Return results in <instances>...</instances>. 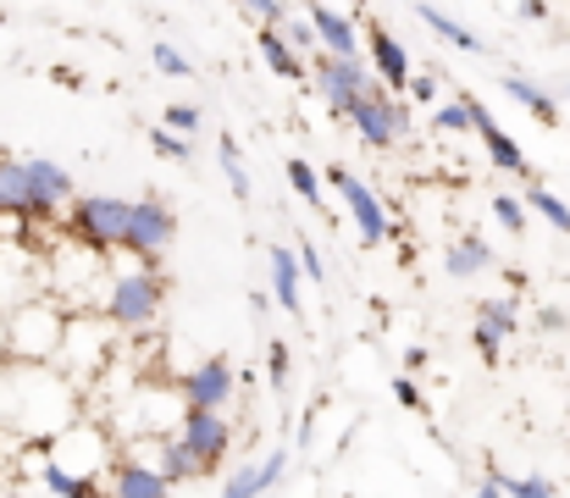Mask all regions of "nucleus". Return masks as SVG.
<instances>
[{"mask_svg":"<svg viewBox=\"0 0 570 498\" xmlns=\"http://www.w3.org/2000/svg\"><path fill=\"white\" fill-rule=\"evenodd\" d=\"M0 393H6L0 421H17V427L33 432V438H56V432L78 416L72 388H67L50 365H11V371H0Z\"/></svg>","mask_w":570,"mask_h":498,"instance_id":"obj_1","label":"nucleus"},{"mask_svg":"<svg viewBox=\"0 0 570 498\" xmlns=\"http://www.w3.org/2000/svg\"><path fill=\"white\" fill-rule=\"evenodd\" d=\"M67 332V311L50 300H22L6 316V360L11 365H50Z\"/></svg>","mask_w":570,"mask_h":498,"instance_id":"obj_2","label":"nucleus"},{"mask_svg":"<svg viewBox=\"0 0 570 498\" xmlns=\"http://www.w3.org/2000/svg\"><path fill=\"white\" fill-rule=\"evenodd\" d=\"M167 305V283L156 272H122L106 294V322L122 332H145Z\"/></svg>","mask_w":570,"mask_h":498,"instance_id":"obj_3","label":"nucleus"},{"mask_svg":"<svg viewBox=\"0 0 570 498\" xmlns=\"http://www.w3.org/2000/svg\"><path fill=\"white\" fill-rule=\"evenodd\" d=\"M67 227H72V244L78 250H122V233H128V199H111V194H83L72 199L67 211Z\"/></svg>","mask_w":570,"mask_h":498,"instance_id":"obj_4","label":"nucleus"},{"mask_svg":"<svg viewBox=\"0 0 570 498\" xmlns=\"http://www.w3.org/2000/svg\"><path fill=\"white\" fill-rule=\"evenodd\" d=\"M178 238V216L167 199H134L128 205V233H122V250L145 255V261H161V250Z\"/></svg>","mask_w":570,"mask_h":498,"instance_id":"obj_5","label":"nucleus"},{"mask_svg":"<svg viewBox=\"0 0 570 498\" xmlns=\"http://www.w3.org/2000/svg\"><path fill=\"white\" fill-rule=\"evenodd\" d=\"M316 84H322L333 117H350V106H355L366 89H377V78H372L366 61H338V56H327V50H316Z\"/></svg>","mask_w":570,"mask_h":498,"instance_id":"obj_6","label":"nucleus"},{"mask_svg":"<svg viewBox=\"0 0 570 498\" xmlns=\"http://www.w3.org/2000/svg\"><path fill=\"white\" fill-rule=\"evenodd\" d=\"M111 343H117V328L111 322H72L67 316V332H61V349L56 354H67V365L78 371V377H95V371H106V360H111ZM67 371V377H72Z\"/></svg>","mask_w":570,"mask_h":498,"instance_id":"obj_7","label":"nucleus"},{"mask_svg":"<svg viewBox=\"0 0 570 498\" xmlns=\"http://www.w3.org/2000/svg\"><path fill=\"white\" fill-rule=\"evenodd\" d=\"M178 438H184V449L199 460V471H216V466L227 460L233 427H227L222 410H194V404H184V432H178Z\"/></svg>","mask_w":570,"mask_h":498,"instance_id":"obj_8","label":"nucleus"},{"mask_svg":"<svg viewBox=\"0 0 570 498\" xmlns=\"http://www.w3.org/2000/svg\"><path fill=\"white\" fill-rule=\"evenodd\" d=\"M327 183L344 194V211L355 216V227H361V238L366 244H382L387 238V216H382V199L350 172V166H327Z\"/></svg>","mask_w":570,"mask_h":498,"instance_id":"obj_9","label":"nucleus"},{"mask_svg":"<svg viewBox=\"0 0 570 498\" xmlns=\"http://www.w3.org/2000/svg\"><path fill=\"white\" fill-rule=\"evenodd\" d=\"M227 393H233V360L227 354L199 360L189 377H184V404H194V410H222Z\"/></svg>","mask_w":570,"mask_h":498,"instance_id":"obj_10","label":"nucleus"},{"mask_svg":"<svg viewBox=\"0 0 570 498\" xmlns=\"http://www.w3.org/2000/svg\"><path fill=\"white\" fill-rule=\"evenodd\" d=\"M305 22H311V33H316V45H322L327 56H338V61H366V56H361V33H355V22H350L344 11L311 6Z\"/></svg>","mask_w":570,"mask_h":498,"instance_id":"obj_11","label":"nucleus"},{"mask_svg":"<svg viewBox=\"0 0 570 498\" xmlns=\"http://www.w3.org/2000/svg\"><path fill=\"white\" fill-rule=\"evenodd\" d=\"M350 123H355V134L372 145V150H393V95H382V84L377 89H366L355 106H350Z\"/></svg>","mask_w":570,"mask_h":498,"instance_id":"obj_12","label":"nucleus"},{"mask_svg":"<svg viewBox=\"0 0 570 498\" xmlns=\"http://www.w3.org/2000/svg\"><path fill=\"white\" fill-rule=\"evenodd\" d=\"M106 477H111V482H106V498H167L173 494V482H167L156 466H139V460H128V455H117Z\"/></svg>","mask_w":570,"mask_h":498,"instance_id":"obj_13","label":"nucleus"},{"mask_svg":"<svg viewBox=\"0 0 570 498\" xmlns=\"http://www.w3.org/2000/svg\"><path fill=\"white\" fill-rule=\"evenodd\" d=\"M471 128L482 134V150H488V162L499 166V172H515V177H527V156H521V145L488 117V106L471 95Z\"/></svg>","mask_w":570,"mask_h":498,"instance_id":"obj_14","label":"nucleus"},{"mask_svg":"<svg viewBox=\"0 0 570 498\" xmlns=\"http://www.w3.org/2000/svg\"><path fill=\"white\" fill-rule=\"evenodd\" d=\"M0 216H28V222H45V216H50V211L33 199L22 162H6V156H0Z\"/></svg>","mask_w":570,"mask_h":498,"instance_id":"obj_15","label":"nucleus"},{"mask_svg":"<svg viewBox=\"0 0 570 498\" xmlns=\"http://www.w3.org/2000/svg\"><path fill=\"white\" fill-rule=\"evenodd\" d=\"M366 50H372V67H377V78L387 84V89H404V84H410V72H415V67H410L404 45H399V39L382 28V22L372 28V33H366Z\"/></svg>","mask_w":570,"mask_h":498,"instance_id":"obj_16","label":"nucleus"},{"mask_svg":"<svg viewBox=\"0 0 570 498\" xmlns=\"http://www.w3.org/2000/svg\"><path fill=\"white\" fill-rule=\"evenodd\" d=\"M22 172H28V188H33V199L45 205V211H56L61 199H72V177L61 172L56 162H45V156H28L22 162Z\"/></svg>","mask_w":570,"mask_h":498,"instance_id":"obj_17","label":"nucleus"},{"mask_svg":"<svg viewBox=\"0 0 570 498\" xmlns=\"http://www.w3.org/2000/svg\"><path fill=\"white\" fill-rule=\"evenodd\" d=\"M415 17H421V22H426V28H432L443 45H454V50H471V56H488V39H482V33H471L465 22H454L449 11H438V6L415 0Z\"/></svg>","mask_w":570,"mask_h":498,"instance_id":"obj_18","label":"nucleus"},{"mask_svg":"<svg viewBox=\"0 0 570 498\" xmlns=\"http://www.w3.org/2000/svg\"><path fill=\"white\" fill-rule=\"evenodd\" d=\"M299 283H305V277H299V261H294V250H272V300H277V305H283L294 322L305 316Z\"/></svg>","mask_w":570,"mask_h":498,"instance_id":"obj_19","label":"nucleus"},{"mask_svg":"<svg viewBox=\"0 0 570 498\" xmlns=\"http://www.w3.org/2000/svg\"><path fill=\"white\" fill-rule=\"evenodd\" d=\"M493 266V250H488V238H454L449 244V255H443V272L454 277V283H465V277H476V272H488Z\"/></svg>","mask_w":570,"mask_h":498,"instance_id":"obj_20","label":"nucleus"},{"mask_svg":"<svg viewBox=\"0 0 570 498\" xmlns=\"http://www.w3.org/2000/svg\"><path fill=\"white\" fill-rule=\"evenodd\" d=\"M504 95L515 100V106H527L543 128H560V106L549 100V89H538L532 78H521V72H504Z\"/></svg>","mask_w":570,"mask_h":498,"instance_id":"obj_21","label":"nucleus"},{"mask_svg":"<svg viewBox=\"0 0 570 498\" xmlns=\"http://www.w3.org/2000/svg\"><path fill=\"white\" fill-rule=\"evenodd\" d=\"M156 471H161L167 482H194V477H205L199 460L184 449V438H161V449H156Z\"/></svg>","mask_w":570,"mask_h":498,"instance_id":"obj_22","label":"nucleus"},{"mask_svg":"<svg viewBox=\"0 0 570 498\" xmlns=\"http://www.w3.org/2000/svg\"><path fill=\"white\" fill-rule=\"evenodd\" d=\"M261 56H266V67L277 72V78H299L305 72V61H299V50L277 33V28H261Z\"/></svg>","mask_w":570,"mask_h":498,"instance_id":"obj_23","label":"nucleus"},{"mask_svg":"<svg viewBox=\"0 0 570 498\" xmlns=\"http://www.w3.org/2000/svg\"><path fill=\"white\" fill-rule=\"evenodd\" d=\"M521 205H532V211H538L543 222H554V227H560V233H566V238H570V205H566V199H560V194H549L543 183H532Z\"/></svg>","mask_w":570,"mask_h":498,"instance_id":"obj_24","label":"nucleus"},{"mask_svg":"<svg viewBox=\"0 0 570 498\" xmlns=\"http://www.w3.org/2000/svg\"><path fill=\"white\" fill-rule=\"evenodd\" d=\"M288 183H294V194L311 205V211H327V194H322V172L311 162H288Z\"/></svg>","mask_w":570,"mask_h":498,"instance_id":"obj_25","label":"nucleus"},{"mask_svg":"<svg viewBox=\"0 0 570 498\" xmlns=\"http://www.w3.org/2000/svg\"><path fill=\"white\" fill-rule=\"evenodd\" d=\"M488 482L504 498H554V482H549V477H504V471H493Z\"/></svg>","mask_w":570,"mask_h":498,"instance_id":"obj_26","label":"nucleus"},{"mask_svg":"<svg viewBox=\"0 0 570 498\" xmlns=\"http://www.w3.org/2000/svg\"><path fill=\"white\" fill-rule=\"evenodd\" d=\"M216 156H222V172H227L233 194H238V199H249V177H244V162H238V139H233V134H222V139H216Z\"/></svg>","mask_w":570,"mask_h":498,"instance_id":"obj_27","label":"nucleus"},{"mask_svg":"<svg viewBox=\"0 0 570 498\" xmlns=\"http://www.w3.org/2000/svg\"><path fill=\"white\" fill-rule=\"evenodd\" d=\"M432 128H438V134H471V95L438 106V111H432Z\"/></svg>","mask_w":570,"mask_h":498,"instance_id":"obj_28","label":"nucleus"},{"mask_svg":"<svg viewBox=\"0 0 570 498\" xmlns=\"http://www.w3.org/2000/svg\"><path fill=\"white\" fill-rule=\"evenodd\" d=\"M150 61L167 72V78H194V61L178 50V45H167V39H156V50H150Z\"/></svg>","mask_w":570,"mask_h":498,"instance_id":"obj_29","label":"nucleus"},{"mask_svg":"<svg viewBox=\"0 0 570 498\" xmlns=\"http://www.w3.org/2000/svg\"><path fill=\"white\" fill-rule=\"evenodd\" d=\"M493 216H499L504 233H515V238L527 233V205H521L515 194H493Z\"/></svg>","mask_w":570,"mask_h":498,"instance_id":"obj_30","label":"nucleus"},{"mask_svg":"<svg viewBox=\"0 0 570 498\" xmlns=\"http://www.w3.org/2000/svg\"><path fill=\"white\" fill-rule=\"evenodd\" d=\"M482 322L499 328L504 338H515V322H521V316H515V300H488V305H482Z\"/></svg>","mask_w":570,"mask_h":498,"instance_id":"obj_31","label":"nucleus"},{"mask_svg":"<svg viewBox=\"0 0 570 498\" xmlns=\"http://www.w3.org/2000/svg\"><path fill=\"white\" fill-rule=\"evenodd\" d=\"M150 145H156L167 162H189V156H194L189 139H184V134H167V128H156V134H150Z\"/></svg>","mask_w":570,"mask_h":498,"instance_id":"obj_32","label":"nucleus"},{"mask_svg":"<svg viewBox=\"0 0 570 498\" xmlns=\"http://www.w3.org/2000/svg\"><path fill=\"white\" fill-rule=\"evenodd\" d=\"M283 466H288V449H272L261 466H255V488L266 494V488H277V477H283Z\"/></svg>","mask_w":570,"mask_h":498,"instance_id":"obj_33","label":"nucleus"},{"mask_svg":"<svg viewBox=\"0 0 570 498\" xmlns=\"http://www.w3.org/2000/svg\"><path fill=\"white\" fill-rule=\"evenodd\" d=\"M222 498H261V488H255V466H238V471L227 477Z\"/></svg>","mask_w":570,"mask_h":498,"instance_id":"obj_34","label":"nucleus"},{"mask_svg":"<svg viewBox=\"0 0 570 498\" xmlns=\"http://www.w3.org/2000/svg\"><path fill=\"white\" fill-rule=\"evenodd\" d=\"M404 89H410V100H415V106H432V100H438V72H410V84H404Z\"/></svg>","mask_w":570,"mask_h":498,"instance_id":"obj_35","label":"nucleus"},{"mask_svg":"<svg viewBox=\"0 0 570 498\" xmlns=\"http://www.w3.org/2000/svg\"><path fill=\"white\" fill-rule=\"evenodd\" d=\"M471 343L482 349V360H499V349H504V332L488 328V322H476V328H471Z\"/></svg>","mask_w":570,"mask_h":498,"instance_id":"obj_36","label":"nucleus"},{"mask_svg":"<svg viewBox=\"0 0 570 498\" xmlns=\"http://www.w3.org/2000/svg\"><path fill=\"white\" fill-rule=\"evenodd\" d=\"M238 6H244L261 28H277V22H283V0H238Z\"/></svg>","mask_w":570,"mask_h":498,"instance_id":"obj_37","label":"nucleus"},{"mask_svg":"<svg viewBox=\"0 0 570 498\" xmlns=\"http://www.w3.org/2000/svg\"><path fill=\"white\" fill-rule=\"evenodd\" d=\"M277 33H283V39H288V45H294V50H322V45H316V33H311V22H305V17H294V22H288V28H277Z\"/></svg>","mask_w":570,"mask_h":498,"instance_id":"obj_38","label":"nucleus"},{"mask_svg":"<svg viewBox=\"0 0 570 498\" xmlns=\"http://www.w3.org/2000/svg\"><path fill=\"white\" fill-rule=\"evenodd\" d=\"M299 277H311V283H322V277H327V266H322V250H316V244H299Z\"/></svg>","mask_w":570,"mask_h":498,"instance_id":"obj_39","label":"nucleus"},{"mask_svg":"<svg viewBox=\"0 0 570 498\" xmlns=\"http://www.w3.org/2000/svg\"><path fill=\"white\" fill-rule=\"evenodd\" d=\"M194 128H199L194 106H167V134H194Z\"/></svg>","mask_w":570,"mask_h":498,"instance_id":"obj_40","label":"nucleus"},{"mask_svg":"<svg viewBox=\"0 0 570 498\" xmlns=\"http://www.w3.org/2000/svg\"><path fill=\"white\" fill-rule=\"evenodd\" d=\"M272 388L288 393V343H272Z\"/></svg>","mask_w":570,"mask_h":498,"instance_id":"obj_41","label":"nucleus"},{"mask_svg":"<svg viewBox=\"0 0 570 498\" xmlns=\"http://www.w3.org/2000/svg\"><path fill=\"white\" fill-rule=\"evenodd\" d=\"M393 399H399L404 410H415V404H421V388H415L410 377H399V382H393Z\"/></svg>","mask_w":570,"mask_h":498,"instance_id":"obj_42","label":"nucleus"},{"mask_svg":"<svg viewBox=\"0 0 570 498\" xmlns=\"http://www.w3.org/2000/svg\"><path fill=\"white\" fill-rule=\"evenodd\" d=\"M515 17L521 22H543L549 17V0H515Z\"/></svg>","mask_w":570,"mask_h":498,"instance_id":"obj_43","label":"nucleus"},{"mask_svg":"<svg viewBox=\"0 0 570 498\" xmlns=\"http://www.w3.org/2000/svg\"><path fill=\"white\" fill-rule=\"evenodd\" d=\"M393 134H410V106L393 100Z\"/></svg>","mask_w":570,"mask_h":498,"instance_id":"obj_44","label":"nucleus"},{"mask_svg":"<svg viewBox=\"0 0 570 498\" xmlns=\"http://www.w3.org/2000/svg\"><path fill=\"white\" fill-rule=\"evenodd\" d=\"M476 498H504V494H499L493 482H482V488H476Z\"/></svg>","mask_w":570,"mask_h":498,"instance_id":"obj_45","label":"nucleus"},{"mask_svg":"<svg viewBox=\"0 0 570 498\" xmlns=\"http://www.w3.org/2000/svg\"><path fill=\"white\" fill-rule=\"evenodd\" d=\"M0 498H17V494H0Z\"/></svg>","mask_w":570,"mask_h":498,"instance_id":"obj_46","label":"nucleus"},{"mask_svg":"<svg viewBox=\"0 0 570 498\" xmlns=\"http://www.w3.org/2000/svg\"><path fill=\"white\" fill-rule=\"evenodd\" d=\"M0 22H6V17H0Z\"/></svg>","mask_w":570,"mask_h":498,"instance_id":"obj_47","label":"nucleus"}]
</instances>
